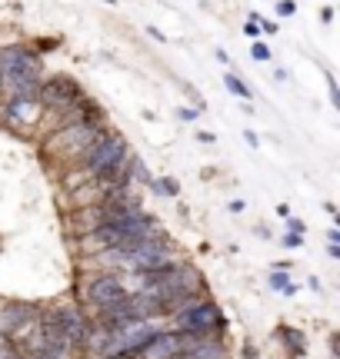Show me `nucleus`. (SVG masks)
<instances>
[{
  "instance_id": "1",
  "label": "nucleus",
  "mask_w": 340,
  "mask_h": 359,
  "mask_svg": "<svg viewBox=\"0 0 340 359\" xmlns=\"http://www.w3.org/2000/svg\"><path fill=\"white\" fill-rule=\"evenodd\" d=\"M44 74L40 53L27 50L20 43L0 47V93L4 97H37Z\"/></svg>"
},
{
  "instance_id": "2",
  "label": "nucleus",
  "mask_w": 340,
  "mask_h": 359,
  "mask_svg": "<svg viewBox=\"0 0 340 359\" xmlns=\"http://www.w3.org/2000/svg\"><path fill=\"white\" fill-rule=\"evenodd\" d=\"M174 320V330L181 336H190V339H217V336L227 330V320H223L221 306L214 299H194L190 306H183L181 313L170 316Z\"/></svg>"
},
{
  "instance_id": "3",
  "label": "nucleus",
  "mask_w": 340,
  "mask_h": 359,
  "mask_svg": "<svg viewBox=\"0 0 340 359\" xmlns=\"http://www.w3.org/2000/svg\"><path fill=\"white\" fill-rule=\"evenodd\" d=\"M100 133H104V127H93V123H84V120H70V123L53 130L44 150L51 156H57V160H64V163L84 160V154L100 140Z\"/></svg>"
},
{
  "instance_id": "4",
  "label": "nucleus",
  "mask_w": 340,
  "mask_h": 359,
  "mask_svg": "<svg viewBox=\"0 0 340 359\" xmlns=\"http://www.w3.org/2000/svg\"><path fill=\"white\" fill-rule=\"evenodd\" d=\"M74 346L64 336L57 333V326L47 313H40V320L34 323V330L24 336V356L20 359H70Z\"/></svg>"
},
{
  "instance_id": "5",
  "label": "nucleus",
  "mask_w": 340,
  "mask_h": 359,
  "mask_svg": "<svg viewBox=\"0 0 340 359\" xmlns=\"http://www.w3.org/2000/svg\"><path fill=\"white\" fill-rule=\"evenodd\" d=\"M131 296V290L124 286L117 273H110V269H100V273H93L87 286H84V303L93 309V313H104V309L117 306Z\"/></svg>"
},
{
  "instance_id": "6",
  "label": "nucleus",
  "mask_w": 340,
  "mask_h": 359,
  "mask_svg": "<svg viewBox=\"0 0 340 359\" xmlns=\"http://www.w3.org/2000/svg\"><path fill=\"white\" fill-rule=\"evenodd\" d=\"M44 116H47V107L40 103V97H7L0 110V120L20 137H30L44 123Z\"/></svg>"
},
{
  "instance_id": "7",
  "label": "nucleus",
  "mask_w": 340,
  "mask_h": 359,
  "mask_svg": "<svg viewBox=\"0 0 340 359\" xmlns=\"http://www.w3.org/2000/svg\"><path fill=\"white\" fill-rule=\"evenodd\" d=\"M40 103L47 107V110H57V114H64V120L74 114V107L84 100V90L74 77H67V74H53L40 83Z\"/></svg>"
},
{
  "instance_id": "8",
  "label": "nucleus",
  "mask_w": 340,
  "mask_h": 359,
  "mask_svg": "<svg viewBox=\"0 0 340 359\" xmlns=\"http://www.w3.org/2000/svg\"><path fill=\"white\" fill-rule=\"evenodd\" d=\"M200 339H190V336H181L177 330H154L150 339L137 349L133 359H177L183 356L187 349H194Z\"/></svg>"
},
{
  "instance_id": "9",
  "label": "nucleus",
  "mask_w": 340,
  "mask_h": 359,
  "mask_svg": "<svg viewBox=\"0 0 340 359\" xmlns=\"http://www.w3.org/2000/svg\"><path fill=\"white\" fill-rule=\"evenodd\" d=\"M53 320V326H57V333L64 336L67 343L74 349L84 346V339H87V333H91V320H87V313L80 306H60L53 309V313H47Z\"/></svg>"
},
{
  "instance_id": "10",
  "label": "nucleus",
  "mask_w": 340,
  "mask_h": 359,
  "mask_svg": "<svg viewBox=\"0 0 340 359\" xmlns=\"http://www.w3.org/2000/svg\"><path fill=\"white\" fill-rule=\"evenodd\" d=\"M40 320V309L30 306V303H7L4 313H0V333L4 336H20L24 339L30 330H34V323Z\"/></svg>"
},
{
  "instance_id": "11",
  "label": "nucleus",
  "mask_w": 340,
  "mask_h": 359,
  "mask_svg": "<svg viewBox=\"0 0 340 359\" xmlns=\"http://www.w3.org/2000/svg\"><path fill=\"white\" fill-rule=\"evenodd\" d=\"M177 359H230V356H227V346H223L221 339H200L194 349H187Z\"/></svg>"
},
{
  "instance_id": "12",
  "label": "nucleus",
  "mask_w": 340,
  "mask_h": 359,
  "mask_svg": "<svg viewBox=\"0 0 340 359\" xmlns=\"http://www.w3.org/2000/svg\"><path fill=\"white\" fill-rule=\"evenodd\" d=\"M277 336H280V343H284L294 356H303V353H307V339H303V333L297 326H277Z\"/></svg>"
},
{
  "instance_id": "13",
  "label": "nucleus",
  "mask_w": 340,
  "mask_h": 359,
  "mask_svg": "<svg viewBox=\"0 0 340 359\" xmlns=\"http://www.w3.org/2000/svg\"><path fill=\"white\" fill-rule=\"evenodd\" d=\"M223 87L230 90V93H234L237 100H244V103L254 100V90H250L247 83H244V80L237 77V74H223Z\"/></svg>"
},
{
  "instance_id": "14",
  "label": "nucleus",
  "mask_w": 340,
  "mask_h": 359,
  "mask_svg": "<svg viewBox=\"0 0 340 359\" xmlns=\"http://www.w3.org/2000/svg\"><path fill=\"white\" fill-rule=\"evenodd\" d=\"M147 187H150V190L157 193V196H181V187H177V180H170V177H160V180H147Z\"/></svg>"
},
{
  "instance_id": "15",
  "label": "nucleus",
  "mask_w": 340,
  "mask_h": 359,
  "mask_svg": "<svg viewBox=\"0 0 340 359\" xmlns=\"http://www.w3.org/2000/svg\"><path fill=\"white\" fill-rule=\"evenodd\" d=\"M267 283H270V290H277V293H284V296H294V293H297V286L290 283V276L284 273V269H274Z\"/></svg>"
},
{
  "instance_id": "16",
  "label": "nucleus",
  "mask_w": 340,
  "mask_h": 359,
  "mask_svg": "<svg viewBox=\"0 0 340 359\" xmlns=\"http://www.w3.org/2000/svg\"><path fill=\"white\" fill-rule=\"evenodd\" d=\"M250 57H254L257 64H270V47H267L263 40H254V43H250Z\"/></svg>"
},
{
  "instance_id": "17",
  "label": "nucleus",
  "mask_w": 340,
  "mask_h": 359,
  "mask_svg": "<svg viewBox=\"0 0 340 359\" xmlns=\"http://www.w3.org/2000/svg\"><path fill=\"white\" fill-rule=\"evenodd\" d=\"M324 77H327V93H330V103H334V107H337L340 110V90H337V77H334V74H324Z\"/></svg>"
},
{
  "instance_id": "18",
  "label": "nucleus",
  "mask_w": 340,
  "mask_h": 359,
  "mask_svg": "<svg viewBox=\"0 0 340 359\" xmlns=\"http://www.w3.org/2000/svg\"><path fill=\"white\" fill-rule=\"evenodd\" d=\"M274 11H277V17H294V13H297V4H294V0H280Z\"/></svg>"
},
{
  "instance_id": "19",
  "label": "nucleus",
  "mask_w": 340,
  "mask_h": 359,
  "mask_svg": "<svg viewBox=\"0 0 340 359\" xmlns=\"http://www.w3.org/2000/svg\"><path fill=\"white\" fill-rule=\"evenodd\" d=\"M177 116H181L183 123H194L197 116H200V110L197 107H177Z\"/></svg>"
},
{
  "instance_id": "20",
  "label": "nucleus",
  "mask_w": 340,
  "mask_h": 359,
  "mask_svg": "<svg viewBox=\"0 0 340 359\" xmlns=\"http://www.w3.org/2000/svg\"><path fill=\"white\" fill-rule=\"evenodd\" d=\"M147 37H154V40H157V43H167V34H164V30H160V27H154V24H150V27H147Z\"/></svg>"
},
{
  "instance_id": "21",
  "label": "nucleus",
  "mask_w": 340,
  "mask_h": 359,
  "mask_svg": "<svg viewBox=\"0 0 340 359\" xmlns=\"http://www.w3.org/2000/svg\"><path fill=\"white\" fill-rule=\"evenodd\" d=\"M287 230H290V233H297V236H303V219L287 217Z\"/></svg>"
},
{
  "instance_id": "22",
  "label": "nucleus",
  "mask_w": 340,
  "mask_h": 359,
  "mask_svg": "<svg viewBox=\"0 0 340 359\" xmlns=\"http://www.w3.org/2000/svg\"><path fill=\"white\" fill-rule=\"evenodd\" d=\"M301 243H303V236H297V233H284V246H290V250H297Z\"/></svg>"
},
{
  "instance_id": "23",
  "label": "nucleus",
  "mask_w": 340,
  "mask_h": 359,
  "mask_svg": "<svg viewBox=\"0 0 340 359\" xmlns=\"http://www.w3.org/2000/svg\"><path fill=\"white\" fill-rule=\"evenodd\" d=\"M263 30V34H277V24L274 20H267V17H261V24H257Z\"/></svg>"
},
{
  "instance_id": "24",
  "label": "nucleus",
  "mask_w": 340,
  "mask_h": 359,
  "mask_svg": "<svg viewBox=\"0 0 340 359\" xmlns=\"http://www.w3.org/2000/svg\"><path fill=\"white\" fill-rule=\"evenodd\" d=\"M244 140H247V147H261V137L254 130H244Z\"/></svg>"
},
{
  "instance_id": "25",
  "label": "nucleus",
  "mask_w": 340,
  "mask_h": 359,
  "mask_svg": "<svg viewBox=\"0 0 340 359\" xmlns=\"http://www.w3.org/2000/svg\"><path fill=\"white\" fill-rule=\"evenodd\" d=\"M197 143H217V137H214V133H207V130H200V133H197Z\"/></svg>"
},
{
  "instance_id": "26",
  "label": "nucleus",
  "mask_w": 340,
  "mask_h": 359,
  "mask_svg": "<svg viewBox=\"0 0 340 359\" xmlns=\"http://www.w3.org/2000/svg\"><path fill=\"white\" fill-rule=\"evenodd\" d=\"M244 34L257 40V37H261V27H257V24H244Z\"/></svg>"
},
{
  "instance_id": "27",
  "label": "nucleus",
  "mask_w": 340,
  "mask_h": 359,
  "mask_svg": "<svg viewBox=\"0 0 340 359\" xmlns=\"http://www.w3.org/2000/svg\"><path fill=\"white\" fill-rule=\"evenodd\" d=\"M214 57H217V60H221V64H230V53L223 50V47H217V50H214Z\"/></svg>"
},
{
  "instance_id": "28",
  "label": "nucleus",
  "mask_w": 340,
  "mask_h": 359,
  "mask_svg": "<svg viewBox=\"0 0 340 359\" xmlns=\"http://www.w3.org/2000/svg\"><path fill=\"white\" fill-rule=\"evenodd\" d=\"M327 240H330V243H334V246H340V230H337V226H330Z\"/></svg>"
},
{
  "instance_id": "29",
  "label": "nucleus",
  "mask_w": 340,
  "mask_h": 359,
  "mask_svg": "<svg viewBox=\"0 0 340 359\" xmlns=\"http://www.w3.org/2000/svg\"><path fill=\"white\" fill-rule=\"evenodd\" d=\"M320 20H324V24H330V20H334V7H324V11H320Z\"/></svg>"
},
{
  "instance_id": "30",
  "label": "nucleus",
  "mask_w": 340,
  "mask_h": 359,
  "mask_svg": "<svg viewBox=\"0 0 340 359\" xmlns=\"http://www.w3.org/2000/svg\"><path fill=\"white\" fill-rule=\"evenodd\" d=\"M53 47H60V40L53 37V40H44V43H40V50H53Z\"/></svg>"
},
{
  "instance_id": "31",
  "label": "nucleus",
  "mask_w": 340,
  "mask_h": 359,
  "mask_svg": "<svg viewBox=\"0 0 340 359\" xmlns=\"http://www.w3.org/2000/svg\"><path fill=\"white\" fill-rule=\"evenodd\" d=\"M327 257H330V259H337V257H340V246H334V243H327Z\"/></svg>"
},
{
  "instance_id": "32",
  "label": "nucleus",
  "mask_w": 340,
  "mask_h": 359,
  "mask_svg": "<svg viewBox=\"0 0 340 359\" xmlns=\"http://www.w3.org/2000/svg\"><path fill=\"white\" fill-rule=\"evenodd\" d=\"M277 213H280V217L287 219V217H290V206H287V203H277Z\"/></svg>"
},
{
  "instance_id": "33",
  "label": "nucleus",
  "mask_w": 340,
  "mask_h": 359,
  "mask_svg": "<svg viewBox=\"0 0 340 359\" xmlns=\"http://www.w3.org/2000/svg\"><path fill=\"white\" fill-rule=\"evenodd\" d=\"M244 210V200H230V213H240Z\"/></svg>"
},
{
  "instance_id": "34",
  "label": "nucleus",
  "mask_w": 340,
  "mask_h": 359,
  "mask_svg": "<svg viewBox=\"0 0 340 359\" xmlns=\"http://www.w3.org/2000/svg\"><path fill=\"white\" fill-rule=\"evenodd\" d=\"M104 4H110V7H117V0H104Z\"/></svg>"
},
{
  "instance_id": "35",
  "label": "nucleus",
  "mask_w": 340,
  "mask_h": 359,
  "mask_svg": "<svg viewBox=\"0 0 340 359\" xmlns=\"http://www.w3.org/2000/svg\"><path fill=\"white\" fill-rule=\"evenodd\" d=\"M200 4H207V0H200Z\"/></svg>"
}]
</instances>
